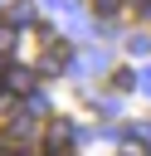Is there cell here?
<instances>
[{
    "mask_svg": "<svg viewBox=\"0 0 151 156\" xmlns=\"http://www.w3.org/2000/svg\"><path fill=\"white\" fill-rule=\"evenodd\" d=\"M68 146H73V132L63 122H49L44 127V156H68Z\"/></svg>",
    "mask_w": 151,
    "mask_h": 156,
    "instance_id": "obj_1",
    "label": "cell"
},
{
    "mask_svg": "<svg viewBox=\"0 0 151 156\" xmlns=\"http://www.w3.org/2000/svg\"><path fill=\"white\" fill-rule=\"evenodd\" d=\"M68 54H73L68 44H44V58H39V68H44V73H58V68L68 63Z\"/></svg>",
    "mask_w": 151,
    "mask_h": 156,
    "instance_id": "obj_2",
    "label": "cell"
},
{
    "mask_svg": "<svg viewBox=\"0 0 151 156\" xmlns=\"http://www.w3.org/2000/svg\"><path fill=\"white\" fill-rule=\"evenodd\" d=\"M93 15H102V20L117 15V0H93Z\"/></svg>",
    "mask_w": 151,
    "mask_h": 156,
    "instance_id": "obj_3",
    "label": "cell"
},
{
    "mask_svg": "<svg viewBox=\"0 0 151 156\" xmlns=\"http://www.w3.org/2000/svg\"><path fill=\"white\" fill-rule=\"evenodd\" d=\"M136 10H151V0H136Z\"/></svg>",
    "mask_w": 151,
    "mask_h": 156,
    "instance_id": "obj_4",
    "label": "cell"
}]
</instances>
